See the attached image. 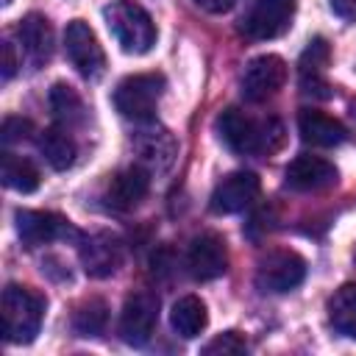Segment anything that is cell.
<instances>
[{"label": "cell", "mask_w": 356, "mask_h": 356, "mask_svg": "<svg viewBox=\"0 0 356 356\" xmlns=\"http://www.w3.org/2000/svg\"><path fill=\"white\" fill-rule=\"evenodd\" d=\"M220 139L239 156H270L284 142V125L275 117L256 120L239 108H225L217 117Z\"/></svg>", "instance_id": "cell-1"}, {"label": "cell", "mask_w": 356, "mask_h": 356, "mask_svg": "<svg viewBox=\"0 0 356 356\" xmlns=\"http://www.w3.org/2000/svg\"><path fill=\"white\" fill-rule=\"evenodd\" d=\"M106 25L117 44L131 56H145L156 44V25L150 14L134 0H114L103 8Z\"/></svg>", "instance_id": "cell-2"}, {"label": "cell", "mask_w": 356, "mask_h": 356, "mask_svg": "<svg viewBox=\"0 0 356 356\" xmlns=\"http://www.w3.org/2000/svg\"><path fill=\"white\" fill-rule=\"evenodd\" d=\"M44 320V298L31 286L8 284L3 289V337L6 342H31Z\"/></svg>", "instance_id": "cell-3"}, {"label": "cell", "mask_w": 356, "mask_h": 356, "mask_svg": "<svg viewBox=\"0 0 356 356\" xmlns=\"http://www.w3.org/2000/svg\"><path fill=\"white\" fill-rule=\"evenodd\" d=\"M164 75L161 72H136L117 83L114 89V108L134 122H153L159 100L164 95Z\"/></svg>", "instance_id": "cell-4"}, {"label": "cell", "mask_w": 356, "mask_h": 356, "mask_svg": "<svg viewBox=\"0 0 356 356\" xmlns=\"http://www.w3.org/2000/svg\"><path fill=\"white\" fill-rule=\"evenodd\" d=\"M295 6V0H250L248 11L239 19V31L256 42L275 39L289 31Z\"/></svg>", "instance_id": "cell-5"}, {"label": "cell", "mask_w": 356, "mask_h": 356, "mask_svg": "<svg viewBox=\"0 0 356 356\" xmlns=\"http://www.w3.org/2000/svg\"><path fill=\"white\" fill-rule=\"evenodd\" d=\"M64 50H67V58L72 61V67L89 78V81H97L103 72H106V53L95 36V31L83 22V19H72L64 31Z\"/></svg>", "instance_id": "cell-6"}, {"label": "cell", "mask_w": 356, "mask_h": 356, "mask_svg": "<svg viewBox=\"0 0 356 356\" xmlns=\"http://www.w3.org/2000/svg\"><path fill=\"white\" fill-rule=\"evenodd\" d=\"M306 278V261L295 250H273L256 267V286L264 292H289Z\"/></svg>", "instance_id": "cell-7"}, {"label": "cell", "mask_w": 356, "mask_h": 356, "mask_svg": "<svg viewBox=\"0 0 356 356\" xmlns=\"http://www.w3.org/2000/svg\"><path fill=\"white\" fill-rule=\"evenodd\" d=\"M286 81V64L281 56L264 53L248 61L245 72H242V95L250 103H264L273 95H278V89Z\"/></svg>", "instance_id": "cell-8"}, {"label": "cell", "mask_w": 356, "mask_h": 356, "mask_svg": "<svg viewBox=\"0 0 356 356\" xmlns=\"http://www.w3.org/2000/svg\"><path fill=\"white\" fill-rule=\"evenodd\" d=\"M81 264L92 278H108L122 267V239L111 231H95L81 236Z\"/></svg>", "instance_id": "cell-9"}, {"label": "cell", "mask_w": 356, "mask_h": 356, "mask_svg": "<svg viewBox=\"0 0 356 356\" xmlns=\"http://www.w3.org/2000/svg\"><path fill=\"white\" fill-rule=\"evenodd\" d=\"M14 220H17L19 239L31 248L47 245V242H56V239H78V231L70 225V220H64L61 214H53V211L19 209L14 214Z\"/></svg>", "instance_id": "cell-10"}, {"label": "cell", "mask_w": 356, "mask_h": 356, "mask_svg": "<svg viewBox=\"0 0 356 356\" xmlns=\"http://www.w3.org/2000/svg\"><path fill=\"white\" fill-rule=\"evenodd\" d=\"M159 323V298L150 292H134L120 314V337L128 345H145Z\"/></svg>", "instance_id": "cell-11"}, {"label": "cell", "mask_w": 356, "mask_h": 356, "mask_svg": "<svg viewBox=\"0 0 356 356\" xmlns=\"http://www.w3.org/2000/svg\"><path fill=\"white\" fill-rule=\"evenodd\" d=\"M259 189H261V184H259L256 172L236 170V172H228L214 186V192L209 197V206H211L214 214H236L259 197Z\"/></svg>", "instance_id": "cell-12"}, {"label": "cell", "mask_w": 356, "mask_h": 356, "mask_svg": "<svg viewBox=\"0 0 356 356\" xmlns=\"http://www.w3.org/2000/svg\"><path fill=\"white\" fill-rule=\"evenodd\" d=\"M189 273L197 281H214L228 270V248L225 239L217 234H200L192 239L189 253H186Z\"/></svg>", "instance_id": "cell-13"}, {"label": "cell", "mask_w": 356, "mask_h": 356, "mask_svg": "<svg viewBox=\"0 0 356 356\" xmlns=\"http://www.w3.org/2000/svg\"><path fill=\"white\" fill-rule=\"evenodd\" d=\"M134 153L139 156V164L150 172H164L178 153V145L172 134L161 125H147L134 136Z\"/></svg>", "instance_id": "cell-14"}, {"label": "cell", "mask_w": 356, "mask_h": 356, "mask_svg": "<svg viewBox=\"0 0 356 356\" xmlns=\"http://www.w3.org/2000/svg\"><path fill=\"white\" fill-rule=\"evenodd\" d=\"M331 61V47L323 36L312 39L300 56V64H298V75H300V92L309 95V97H331V86L325 81V67Z\"/></svg>", "instance_id": "cell-15"}, {"label": "cell", "mask_w": 356, "mask_h": 356, "mask_svg": "<svg viewBox=\"0 0 356 356\" xmlns=\"http://www.w3.org/2000/svg\"><path fill=\"white\" fill-rule=\"evenodd\" d=\"M284 178L295 192H320L337 184V167L320 156H298L286 164Z\"/></svg>", "instance_id": "cell-16"}, {"label": "cell", "mask_w": 356, "mask_h": 356, "mask_svg": "<svg viewBox=\"0 0 356 356\" xmlns=\"http://www.w3.org/2000/svg\"><path fill=\"white\" fill-rule=\"evenodd\" d=\"M147 192H150V170H145L142 164H134L108 181L106 203L117 211H128V209H136L147 197Z\"/></svg>", "instance_id": "cell-17"}, {"label": "cell", "mask_w": 356, "mask_h": 356, "mask_svg": "<svg viewBox=\"0 0 356 356\" xmlns=\"http://www.w3.org/2000/svg\"><path fill=\"white\" fill-rule=\"evenodd\" d=\"M298 134L306 145H314V147H334V145L345 142V136H348V131L339 120H334L331 114L317 111V108H303L298 114Z\"/></svg>", "instance_id": "cell-18"}, {"label": "cell", "mask_w": 356, "mask_h": 356, "mask_svg": "<svg viewBox=\"0 0 356 356\" xmlns=\"http://www.w3.org/2000/svg\"><path fill=\"white\" fill-rule=\"evenodd\" d=\"M17 33H19V42H22V53L31 58V64L42 67L53 56V28L42 14L22 17Z\"/></svg>", "instance_id": "cell-19"}, {"label": "cell", "mask_w": 356, "mask_h": 356, "mask_svg": "<svg viewBox=\"0 0 356 356\" xmlns=\"http://www.w3.org/2000/svg\"><path fill=\"white\" fill-rule=\"evenodd\" d=\"M170 325L178 331V337L184 339H192L197 334L206 331L209 325V312H206V303L195 295H184L172 303L170 309Z\"/></svg>", "instance_id": "cell-20"}, {"label": "cell", "mask_w": 356, "mask_h": 356, "mask_svg": "<svg viewBox=\"0 0 356 356\" xmlns=\"http://www.w3.org/2000/svg\"><path fill=\"white\" fill-rule=\"evenodd\" d=\"M39 150L42 156L47 159V164L53 170H67L72 167L75 156H78V147H75V139L67 134L64 125H53V128H44L39 134Z\"/></svg>", "instance_id": "cell-21"}, {"label": "cell", "mask_w": 356, "mask_h": 356, "mask_svg": "<svg viewBox=\"0 0 356 356\" xmlns=\"http://www.w3.org/2000/svg\"><path fill=\"white\" fill-rule=\"evenodd\" d=\"M328 320L334 331H339L348 339H356V284H345L331 295Z\"/></svg>", "instance_id": "cell-22"}, {"label": "cell", "mask_w": 356, "mask_h": 356, "mask_svg": "<svg viewBox=\"0 0 356 356\" xmlns=\"http://www.w3.org/2000/svg\"><path fill=\"white\" fill-rule=\"evenodd\" d=\"M39 170L33 167V161H28L25 156H17V153H3V184L14 192H33L39 186Z\"/></svg>", "instance_id": "cell-23"}, {"label": "cell", "mask_w": 356, "mask_h": 356, "mask_svg": "<svg viewBox=\"0 0 356 356\" xmlns=\"http://www.w3.org/2000/svg\"><path fill=\"white\" fill-rule=\"evenodd\" d=\"M50 108H53V117L64 128L78 125L83 120V100H81V95L70 83H53V89H50Z\"/></svg>", "instance_id": "cell-24"}, {"label": "cell", "mask_w": 356, "mask_h": 356, "mask_svg": "<svg viewBox=\"0 0 356 356\" xmlns=\"http://www.w3.org/2000/svg\"><path fill=\"white\" fill-rule=\"evenodd\" d=\"M108 320V306L100 298H89L86 303H81L72 314V328L78 337H97L106 328Z\"/></svg>", "instance_id": "cell-25"}, {"label": "cell", "mask_w": 356, "mask_h": 356, "mask_svg": "<svg viewBox=\"0 0 356 356\" xmlns=\"http://www.w3.org/2000/svg\"><path fill=\"white\" fill-rule=\"evenodd\" d=\"M248 350V342L236 334V331H225V334H220V337H214L206 348H203V353H220V356H231V353H245Z\"/></svg>", "instance_id": "cell-26"}, {"label": "cell", "mask_w": 356, "mask_h": 356, "mask_svg": "<svg viewBox=\"0 0 356 356\" xmlns=\"http://www.w3.org/2000/svg\"><path fill=\"white\" fill-rule=\"evenodd\" d=\"M33 134V125L31 120H22V117H8L3 122V142L11 145V142H19V139H28Z\"/></svg>", "instance_id": "cell-27"}, {"label": "cell", "mask_w": 356, "mask_h": 356, "mask_svg": "<svg viewBox=\"0 0 356 356\" xmlns=\"http://www.w3.org/2000/svg\"><path fill=\"white\" fill-rule=\"evenodd\" d=\"M19 56H17V44L11 42V39H6L3 42V81H8L14 72H17V67H19Z\"/></svg>", "instance_id": "cell-28"}, {"label": "cell", "mask_w": 356, "mask_h": 356, "mask_svg": "<svg viewBox=\"0 0 356 356\" xmlns=\"http://www.w3.org/2000/svg\"><path fill=\"white\" fill-rule=\"evenodd\" d=\"M195 3L209 14H225V11H231L236 6V0H195Z\"/></svg>", "instance_id": "cell-29"}, {"label": "cell", "mask_w": 356, "mask_h": 356, "mask_svg": "<svg viewBox=\"0 0 356 356\" xmlns=\"http://www.w3.org/2000/svg\"><path fill=\"white\" fill-rule=\"evenodd\" d=\"M331 8H334V14H339L345 19L356 17V0H331Z\"/></svg>", "instance_id": "cell-30"}, {"label": "cell", "mask_w": 356, "mask_h": 356, "mask_svg": "<svg viewBox=\"0 0 356 356\" xmlns=\"http://www.w3.org/2000/svg\"><path fill=\"white\" fill-rule=\"evenodd\" d=\"M8 3H11V0H3V6H8Z\"/></svg>", "instance_id": "cell-31"}]
</instances>
